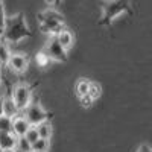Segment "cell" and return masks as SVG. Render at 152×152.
Listing matches in <instances>:
<instances>
[{"mask_svg":"<svg viewBox=\"0 0 152 152\" xmlns=\"http://www.w3.org/2000/svg\"><path fill=\"white\" fill-rule=\"evenodd\" d=\"M31 37V31L26 24L24 14H15L9 18H6L5 28H3V37L2 41L9 44H18L21 40Z\"/></svg>","mask_w":152,"mask_h":152,"instance_id":"1","label":"cell"},{"mask_svg":"<svg viewBox=\"0 0 152 152\" xmlns=\"http://www.w3.org/2000/svg\"><path fill=\"white\" fill-rule=\"evenodd\" d=\"M11 97L14 100L15 107L18 108V111L21 113L32 104V90L26 84H18L14 87Z\"/></svg>","mask_w":152,"mask_h":152,"instance_id":"2","label":"cell"},{"mask_svg":"<svg viewBox=\"0 0 152 152\" xmlns=\"http://www.w3.org/2000/svg\"><path fill=\"white\" fill-rule=\"evenodd\" d=\"M23 117L28 120V123L31 126H38L40 123L46 122L47 120V111L41 107V104H37V102H32L26 110L23 111Z\"/></svg>","mask_w":152,"mask_h":152,"instance_id":"3","label":"cell"},{"mask_svg":"<svg viewBox=\"0 0 152 152\" xmlns=\"http://www.w3.org/2000/svg\"><path fill=\"white\" fill-rule=\"evenodd\" d=\"M43 52L47 55L49 59H52L55 62H64V61H67V52L61 47V44L56 41L55 37H50L47 40V43H46V46L43 49Z\"/></svg>","mask_w":152,"mask_h":152,"instance_id":"4","label":"cell"},{"mask_svg":"<svg viewBox=\"0 0 152 152\" xmlns=\"http://www.w3.org/2000/svg\"><path fill=\"white\" fill-rule=\"evenodd\" d=\"M15 73H24L29 69V58L24 53H11V58L8 61V66Z\"/></svg>","mask_w":152,"mask_h":152,"instance_id":"5","label":"cell"},{"mask_svg":"<svg viewBox=\"0 0 152 152\" xmlns=\"http://www.w3.org/2000/svg\"><path fill=\"white\" fill-rule=\"evenodd\" d=\"M29 128H31V125L28 123V120L24 119L23 116H17L11 122V132L14 134L17 138L18 137H24V134L28 132Z\"/></svg>","mask_w":152,"mask_h":152,"instance_id":"6","label":"cell"},{"mask_svg":"<svg viewBox=\"0 0 152 152\" xmlns=\"http://www.w3.org/2000/svg\"><path fill=\"white\" fill-rule=\"evenodd\" d=\"M125 11H126L125 3H122V2H113L108 6H104V18H107V20L111 21L114 18L120 17Z\"/></svg>","mask_w":152,"mask_h":152,"instance_id":"7","label":"cell"},{"mask_svg":"<svg viewBox=\"0 0 152 152\" xmlns=\"http://www.w3.org/2000/svg\"><path fill=\"white\" fill-rule=\"evenodd\" d=\"M2 110H3V116L11 119V120L14 117H17V116H20V111L15 107V104H14V100H12L11 96L2 97Z\"/></svg>","mask_w":152,"mask_h":152,"instance_id":"8","label":"cell"},{"mask_svg":"<svg viewBox=\"0 0 152 152\" xmlns=\"http://www.w3.org/2000/svg\"><path fill=\"white\" fill-rule=\"evenodd\" d=\"M56 41L61 44V47L66 50H70L72 47H73V44H75V37H73V34L70 32V31H67V29H62L56 37Z\"/></svg>","mask_w":152,"mask_h":152,"instance_id":"9","label":"cell"},{"mask_svg":"<svg viewBox=\"0 0 152 152\" xmlns=\"http://www.w3.org/2000/svg\"><path fill=\"white\" fill-rule=\"evenodd\" d=\"M17 137L12 132H0V151L15 149Z\"/></svg>","mask_w":152,"mask_h":152,"instance_id":"10","label":"cell"},{"mask_svg":"<svg viewBox=\"0 0 152 152\" xmlns=\"http://www.w3.org/2000/svg\"><path fill=\"white\" fill-rule=\"evenodd\" d=\"M35 129L38 132V137L43 138V140H50V137H52V134H53V126H52V123H50L49 120H46V122L40 123L38 126H35Z\"/></svg>","mask_w":152,"mask_h":152,"instance_id":"11","label":"cell"},{"mask_svg":"<svg viewBox=\"0 0 152 152\" xmlns=\"http://www.w3.org/2000/svg\"><path fill=\"white\" fill-rule=\"evenodd\" d=\"M11 49L6 43H3L2 40H0V66L2 67H6L8 66V61L11 58Z\"/></svg>","mask_w":152,"mask_h":152,"instance_id":"12","label":"cell"},{"mask_svg":"<svg viewBox=\"0 0 152 152\" xmlns=\"http://www.w3.org/2000/svg\"><path fill=\"white\" fill-rule=\"evenodd\" d=\"M88 88H90V81H87V79H81L76 82V87H75V90H76V94H78V97H84L87 96L88 93Z\"/></svg>","mask_w":152,"mask_h":152,"instance_id":"13","label":"cell"},{"mask_svg":"<svg viewBox=\"0 0 152 152\" xmlns=\"http://www.w3.org/2000/svg\"><path fill=\"white\" fill-rule=\"evenodd\" d=\"M100 94H102V87H100L97 82H90V88H88V93H87V96L90 97L93 102L96 99H99L100 97Z\"/></svg>","mask_w":152,"mask_h":152,"instance_id":"14","label":"cell"},{"mask_svg":"<svg viewBox=\"0 0 152 152\" xmlns=\"http://www.w3.org/2000/svg\"><path fill=\"white\" fill-rule=\"evenodd\" d=\"M15 149H18L21 152H32V145L24 137H18L17 143H15Z\"/></svg>","mask_w":152,"mask_h":152,"instance_id":"15","label":"cell"},{"mask_svg":"<svg viewBox=\"0 0 152 152\" xmlns=\"http://www.w3.org/2000/svg\"><path fill=\"white\" fill-rule=\"evenodd\" d=\"M49 148H50V140H43V138H38L32 145V151H40V152H47Z\"/></svg>","mask_w":152,"mask_h":152,"instance_id":"16","label":"cell"},{"mask_svg":"<svg viewBox=\"0 0 152 152\" xmlns=\"http://www.w3.org/2000/svg\"><path fill=\"white\" fill-rule=\"evenodd\" d=\"M24 138H26V140H28L31 145H34V143L38 140V138H40V137H38V132H37V129H35V126H31V128L28 129V132L24 134Z\"/></svg>","mask_w":152,"mask_h":152,"instance_id":"17","label":"cell"},{"mask_svg":"<svg viewBox=\"0 0 152 152\" xmlns=\"http://www.w3.org/2000/svg\"><path fill=\"white\" fill-rule=\"evenodd\" d=\"M11 119L2 116L0 117V132H11Z\"/></svg>","mask_w":152,"mask_h":152,"instance_id":"18","label":"cell"},{"mask_svg":"<svg viewBox=\"0 0 152 152\" xmlns=\"http://www.w3.org/2000/svg\"><path fill=\"white\" fill-rule=\"evenodd\" d=\"M49 61H50V59L47 58V55L43 52V50L37 55V64L40 66V67H46V66L49 64Z\"/></svg>","mask_w":152,"mask_h":152,"instance_id":"19","label":"cell"},{"mask_svg":"<svg viewBox=\"0 0 152 152\" xmlns=\"http://www.w3.org/2000/svg\"><path fill=\"white\" fill-rule=\"evenodd\" d=\"M6 11H5V5L3 2H0V29L5 28V23H6Z\"/></svg>","mask_w":152,"mask_h":152,"instance_id":"20","label":"cell"},{"mask_svg":"<svg viewBox=\"0 0 152 152\" xmlns=\"http://www.w3.org/2000/svg\"><path fill=\"white\" fill-rule=\"evenodd\" d=\"M79 100H81V105H82V107H87V108L91 107V104H93V100L88 97V96H84V97H81Z\"/></svg>","mask_w":152,"mask_h":152,"instance_id":"21","label":"cell"},{"mask_svg":"<svg viewBox=\"0 0 152 152\" xmlns=\"http://www.w3.org/2000/svg\"><path fill=\"white\" fill-rule=\"evenodd\" d=\"M137 152H151V146L149 145H142L137 149Z\"/></svg>","mask_w":152,"mask_h":152,"instance_id":"22","label":"cell"},{"mask_svg":"<svg viewBox=\"0 0 152 152\" xmlns=\"http://www.w3.org/2000/svg\"><path fill=\"white\" fill-rule=\"evenodd\" d=\"M3 116V110H2V96H0V117Z\"/></svg>","mask_w":152,"mask_h":152,"instance_id":"23","label":"cell"},{"mask_svg":"<svg viewBox=\"0 0 152 152\" xmlns=\"http://www.w3.org/2000/svg\"><path fill=\"white\" fill-rule=\"evenodd\" d=\"M3 37V29H0V38Z\"/></svg>","mask_w":152,"mask_h":152,"instance_id":"24","label":"cell"},{"mask_svg":"<svg viewBox=\"0 0 152 152\" xmlns=\"http://www.w3.org/2000/svg\"><path fill=\"white\" fill-rule=\"evenodd\" d=\"M2 152H14V149H9V151H2Z\"/></svg>","mask_w":152,"mask_h":152,"instance_id":"25","label":"cell"},{"mask_svg":"<svg viewBox=\"0 0 152 152\" xmlns=\"http://www.w3.org/2000/svg\"><path fill=\"white\" fill-rule=\"evenodd\" d=\"M0 84H2V73H0Z\"/></svg>","mask_w":152,"mask_h":152,"instance_id":"26","label":"cell"},{"mask_svg":"<svg viewBox=\"0 0 152 152\" xmlns=\"http://www.w3.org/2000/svg\"><path fill=\"white\" fill-rule=\"evenodd\" d=\"M14 152H21V151H18V149H14Z\"/></svg>","mask_w":152,"mask_h":152,"instance_id":"27","label":"cell"},{"mask_svg":"<svg viewBox=\"0 0 152 152\" xmlns=\"http://www.w3.org/2000/svg\"><path fill=\"white\" fill-rule=\"evenodd\" d=\"M32 152H40V151H32Z\"/></svg>","mask_w":152,"mask_h":152,"instance_id":"28","label":"cell"},{"mask_svg":"<svg viewBox=\"0 0 152 152\" xmlns=\"http://www.w3.org/2000/svg\"><path fill=\"white\" fill-rule=\"evenodd\" d=\"M0 152H2V151H0Z\"/></svg>","mask_w":152,"mask_h":152,"instance_id":"29","label":"cell"}]
</instances>
